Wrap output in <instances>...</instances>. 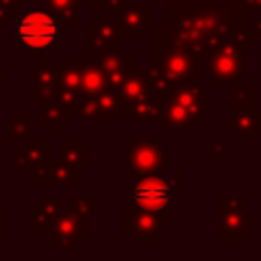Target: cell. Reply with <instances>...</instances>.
I'll return each mask as SVG.
<instances>
[{"mask_svg":"<svg viewBox=\"0 0 261 261\" xmlns=\"http://www.w3.org/2000/svg\"><path fill=\"white\" fill-rule=\"evenodd\" d=\"M210 155H212V157H216V155L226 157V143H214L212 149H210Z\"/></svg>","mask_w":261,"mask_h":261,"instance_id":"ba28073f","label":"cell"},{"mask_svg":"<svg viewBox=\"0 0 261 261\" xmlns=\"http://www.w3.org/2000/svg\"><path fill=\"white\" fill-rule=\"evenodd\" d=\"M218 206L222 212H245V198H226V200H218Z\"/></svg>","mask_w":261,"mask_h":261,"instance_id":"52a82bcc","label":"cell"},{"mask_svg":"<svg viewBox=\"0 0 261 261\" xmlns=\"http://www.w3.org/2000/svg\"><path fill=\"white\" fill-rule=\"evenodd\" d=\"M210 80L216 82H230L239 77L245 71V61H243V49L241 45H224L216 53L212 65H210Z\"/></svg>","mask_w":261,"mask_h":261,"instance_id":"3957f363","label":"cell"},{"mask_svg":"<svg viewBox=\"0 0 261 261\" xmlns=\"http://www.w3.org/2000/svg\"><path fill=\"white\" fill-rule=\"evenodd\" d=\"M14 35L29 49H45L59 43L61 29L57 20L45 12H27L16 22Z\"/></svg>","mask_w":261,"mask_h":261,"instance_id":"6da1fadb","label":"cell"},{"mask_svg":"<svg viewBox=\"0 0 261 261\" xmlns=\"http://www.w3.org/2000/svg\"><path fill=\"white\" fill-rule=\"evenodd\" d=\"M228 128L239 139H255V133L261 128V114H253V110H239L228 116Z\"/></svg>","mask_w":261,"mask_h":261,"instance_id":"5b68a950","label":"cell"},{"mask_svg":"<svg viewBox=\"0 0 261 261\" xmlns=\"http://www.w3.org/2000/svg\"><path fill=\"white\" fill-rule=\"evenodd\" d=\"M171 200H173V188L167 179L147 177L135 186V202L147 212L165 214L169 212Z\"/></svg>","mask_w":261,"mask_h":261,"instance_id":"7a4b0ae2","label":"cell"},{"mask_svg":"<svg viewBox=\"0 0 261 261\" xmlns=\"http://www.w3.org/2000/svg\"><path fill=\"white\" fill-rule=\"evenodd\" d=\"M249 232H255V218L245 212H222L218 224V237L224 241H243Z\"/></svg>","mask_w":261,"mask_h":261,"instance_id":"277c9868","label":"cell"},{"mask_svg":"<svg viewBox=\"0 0 261 261\" xmlns=\"http://www.w3.org/2000/svg\"><path fill=\"white\" fill-rule=\"evenodd\" d=\"M251 27H253V33H255V37H261V18L253 20V22H251Z\"/></svg>","mask_w":261,"mask_h":261,"instance_id":"9c48e42d","label":"cell"},{"mask_svg":"<svg viewBox=\"0 0 261 261\" xmlns=\"http://www.w3.org/2000/svg\"><path fill=\"white\" fill-rule=\"evenodd\" d=\"M228 102L234 104L239 110H253L255 108V86H228Z\"/></svg>","mask_w":261,"mask_h":261,"instance_id":"8992f818","label":"cell"}]
</instances>
